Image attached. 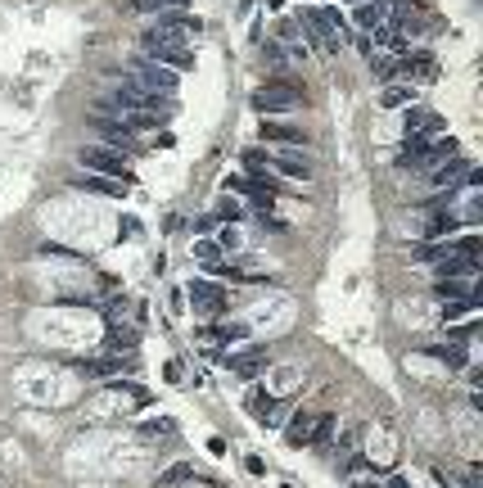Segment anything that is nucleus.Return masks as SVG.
I'll use <instances>...</instances> for the list:
<instances>
[{
	"label": "nucleus",
	"instance_id": "c9c22d12",
	"mask_svg": "<svg viewBox=\"0 0 483 488\" xmlns=\"http://www.w3.org/2000/svg\"><path fill=\"white\" fill-rule=\"evenodd\" d=\"M145 434H172V421H167V416H158V421L145 425Z\"/></svg>",
	"mask_w": 483,
	"mask_h": 488
},
{
	"label": "nucleus",
	"instance_id": "6e6552de",
	"mask_svg": "<svg viewBox=\"0 0 483 488\" xmlns=\"http://www.w3.org/2000/svg\"><path fill=\"white\" fill-rule=\"evenodd\" d=\"M398 72L406 82H433L438 77V68H433V55H398Z\"/></svg>",
	"mask_w": 483,
	"mask_h": 488
},
{
	"label": "nucleus",
	"instance_id": "f257e3e1",
	"mask_svg": "<svg viewBox=\"0 0 483 488\" xmlns=\"http://www.w3.org/2000/svg\"><path fill=\"white\" fill-rule=\"evenodd\" d=\"M199 28H204L199 18L177 14V9H163V14H158V23H154V28L140 36V45H145V55H150V50H158V45H181L185 36H190V32H199Z\"/></svg>",
	"mask_w": 483,
	"mask_h": 488
},
{
	"label": "nucleus",
	"instance_id": "e433bc0d",
	"mask_svg": "<svg viewBox=\"0 0 483 488\" xmlns=\"http://www.w3.org/2000/svg\"><path fill=\"white\" fill-rule=\"evenodd\" d=\"M280 28V41H294V36H299V28H294V23H276Z\"/></svg>",
	"mask_w": 483,
	"mask_h": 488
},
{
	"label": "nucleus",
	"instance_id": "39448f33",
	"mask_svg": "<svg viewBox=\"0 0 483 488\" xmlns=\"http://www.w3.org/2000/svg\"><path fill=\"white\" fill-rule=\"evenodd\" d=\"M190 303L199 316H221L226 312V289L217 280H190Z\"/></svg>",
	"mask_w": 483,
	"mask_h": 488
},
{
	"label": "nucleus",
	"instance_id": "a878e982",
	"mask_svg": "<svg viewBox=\"0 0 483 488\" xmlns=\"http://www.w3.org/2000/svg\"><path fill=\"white\" fill-rule=\"evenodd\" d=\"M177 5H185V0H131L135 14H163V9H177Z\"/></svg>",
	"mask_w": 483,
	"mask_h": 488
},
{
	"label": "nucleus",
	"instance_id": "412c9836",
	"mask_svg": "<svg viewBox=\"0 0 483 488\" xmlns=\"http://www.w3.org/2000/svg\"><path fill=\"white\" fill-rule=\"evenodd\" d=\"M100 131H104V145H109V150H122V145H131V136H135L127 122H100Z\"/></svg>",
	"mask_w": 483,
	"mask_h": 488
},
{
	"label": "nucleus",
	"instance_id": "9d476101",
	"mask_svg": "<svg viewBox=\"0 0 483 488\" xmlns=\"http://www.w3.org/2000/svg\"><path fill=\"white\" fill-rule=\"evenodd\" d=\"M479 272V258H465V253H443V258H438V267H433V276H474Z\"/></svg>",
	"mask_w": 483,
	"mask_h": 488
},
{
	"label": "nucleus",
	"instance_id": "ddd939ff",
	"mask_svg": "<svg viewBox=\"0 0 483 488\" xmlns=\"http://www.w3.org/2000/svg\"><path fill=\"white\" fill-rule=\"evenodd\" d=\"M77 190H91V194H109V199H122L127 194V181H113V177H72Z\"/></svg>",
	"mask_w": 483,
	"mask_h": 488
},
{
	"label": "nucleus",
	"instance_id": "b1692460",
	"mask_svg": "<svg viewBox=\"0 0 483 488\" xmlns=\"http://www.w3.org/2000/svg\"><path fill=\"white\" fill-rule=\"evenodd\" d=\"M456 226H461V222H456V213H433L425 231H429V235H433V240H438V235H452V231H456Z\"/></svg>",
	"mask_w": 483,
	"mask_h": 488
},
{
	"label": "nucleus",
	"instance_id": "72a5a7b5",
	"mask_svg": "<svg viewBox=\"0 0 483 488\" xmlns=\"http://www.w3.org/2000/svg\"><path fill=\"white\" fill-rule=\"evenodd\" d=\"M262 163H271L267 150H244V167H262Z\"/></svg>",
	"mask_w": 483,
	"mask_h": 488
},
{
	"label": "nucleus",
	"instance_id": "2eb2a0df",
	"mask_svg": "<svg viewBox=\"0 0 483 488\" xmlns=\"http://www.w3.org/2000/svg\"><path fill=\"white\" fill-rule=\"evenodd\" d=\"M411 100H416V87H411V82H384L379 109H406Z\"/></svg>",
	"mask_w": 483,
	"mask_h": 488
},
{
	"label": "nucleus",
	"instance_id": "f8f14e48",
	"mask_svg": "<svg viewBox=\"0 0 483 488\" xmlns=\"http://www.w3.org/2000/svg\"><path fill=\"white\" fill-rule=\"evenodd\" d=\"M425 353H429L433 362H443L448 371H461V366H470V353H465V344H456V339H452V344H429Z\"/></svg>",
	"mask_w": 483,
	"mask_h": 488
},
{
	"label": "nucleus",
	"instance_id": "20e7f679",
	"mask_svg": "<svg viewBox=\"0 0 483 488\" xmlns=\"http://www.w3.org/2000/svg\"><path fill=\"white\" fill-rule=\"evenodd\" d=\"M131 82H140V87L154 91V95H172V91H177V72L163 68V64H154L150 55L135 59V77H131Z\"/></svg>",
	"mask_w": 483,
	"mask_h": 488
},
{
	"label": "nucleus",
	"instance_id": "f704fd0d",
	"mask_svg": "<svg viewBox=\"0 0 483 488\" xmlns=\"http://www.w3.org/2000/svg\"><path fill=\"white\" fill-rule=\"evenodd\" d=\"M479 213H483V199H479V194H474V199H470V204H465V222H470V226H474V222H479Z\"/></svg>",
	"mask_w": 483,
	"mask_h": 488
},
{
	"label": "nucleus",
	"instance_id": "aec40b11",
	"mask_svg": "<svg viewBox=\"0 0 483 488\" xmlns=\"http://www.w3.org/2000/svg\"><path fill=\"white\" fill-rule=\"evenodd\" d=\"M465 280L470 276H443V280H433V294H438V299H465L470 294Z\"/></svg>",
	"mask_w": 483,
	"mask_h": 488
},
{
	"label": "nucleus",
	"instance_id": "2f4dec72",
	"mask_svg": "<svg viewBox=\"0 0 483 488\" xmlns=\"http://www.w3.org/2000/svg\"><path fill=\"white\" fill-rule=\"evenodd\" d=\"M181 479H190V466H172L163 479H158V488H172V484H181Z\"/></svg>",
	"mask_w": 483,
	"mask_h": 488
},
{
	"label": "nucleus",
	"instance_id": "58836bf2",
	"mask_svg": "<svg viewBox=\"0 0 483 488\" xmlns=\"http://www.w3.org/2000/svg\"><path fill=\"white\" fill-rule=\"evenodd\" d=\"M352 488H375V484H352Z\"/></svg>",
	"mask_w": 483,
	"mask_h": 488
},
{
	"label": "nucleus",
	"instance_id": "c756f323",
	"mask_svg": "<svg viewBox=\"0 0 483 488\" xmlns=\"http://www.w3.org/2000/svg\"><path fill=\"white\" fill-rule=\"evenodd\" d=\"M217 217H226V222H240L244 209H240V204H235L231 194H226V199H217Z\"/></svg>",
	"mask_w": 483,
	"mask_h": 488
},
{
	"label": "nucleus",
	"instance_id": "393cba45",
	"mask_svg": "<svg viewBox=\"0 0 483 488\" xmlns=\"http://www.w3.org/2000/svg\"><path fill=\"white\" fill-rule=\"evenodd\" d=\"M122 366V357L118 353H109V357H91V362H82V371H91V375H113Z\"/></svg>",
	"mask_w": 483,
	"mask_h": 488
},
{
	"label": "nucleus",
	"instance_id": "dca6fc26",
	"mask_svg": "<svg viewBox=\"0 0 483 488\" xmlns=\"http://www.w3.org/2000/svg\"><path fill=\"white\" fill-rule=\"evenodd\" d=\"M262 140H276V145H307V131L289 127V122H262Z\"/></svg>",
	"mask_w": 483,
	"mask_h": 488
},
{
	"label": "nucleus",
	"instance_id": "4468645a",
	"mask_svg": "<svg viewBox=\"0 0 483 488\" xmlns=\"http://www.w3.org/2000/svg\"><path fill=\"white\" fill-rule=\"evenodd\" d=\"M443 127V118L438 113H429V109H406V136H433V131Z\"/></svg>",
	"mask_w": 483,
	"mask_h": 488
},
{
	"label": "nucleus",
	"instance_id": "a211bd4d",
	"mask_svg": "<svg viewBox=\"0 0 483 488\" xmlns=\"http://www.w3.org/2000/svg\"><path fill=\"white\" fill-rule=\"evenodd\" d=\"M312 430H316V421L299 411V416L289 421V434H284V438H289V448H303V443H312Z\"/></svg>",
	"mask_w": 483,
	"mask_h": 488
},
{
	"label": "nucleus",
	"instance_id": "4c0bfd02",
	"mask_svg": "<svg viewBox=\"0 0 483 488\" xmlns=\"http://www.w3.org/2000/svg\"><path fill=\"white\" fill-rule=\"evenodd\" d=\"M389 488H411V484H406V479H393V484H389Z\"/></svg>",
	"mask_w": 483,
	"mask_h": 488
},
{
	"label": "nucleus",
	"instance_id": "c85d7f7f",
	"mask_svg": "<svg viewBox=\"0 0 483 488\" xmlns=\"http://www.w3.org/2000/svg\"><path fill=\"white\" fill-rule=\"evenodd\" d=\"M330 434H334V416H316V430H312V443H316V448H326V443H330Z\"/></svg>",
	"mask_w": 483,
	"mask_h": 488
},
{
	"label": "nucleus",
	"instance_id": "ea45409f",
	"mask_svg": "<svg viewBox=\"0 0 483 488\" xmlns=\"http://www.w3.org/2000/svg\"><path fill=\"white\" fill-rule=\"evenodd\" d=\"M411 5H420V0H411Z\"/></svg>",
	"mask_w": 483,
	"mask_h": 488
},
{
	"label": "nucleus",
	"instance_id": "4be33fe9",
	"mask_svg": "<svg viewBox=\"0 0 483 488\" xmlns=\"http://www.w3.org/2000/svg\"><path fill=\"white\" fill-rule=\"evenodd\" d=\"M249 411H253V416L267 425L271 416H276V398H271L267 389H253V394H249Z\"/></svg>",
	"mask_w": 483,
	"mask_h": 488
},
{
	"label": "nucleus",
	"instance_id": "7c9ffc66",
	"mask_svg": "<svg viewBox=\"0 0 483 488\" xmlns=\"http://www.w3.org/2000/svg\"><path fill=\"white\" fill-rule=\"evenodd\" d=\"M249 331H244V326H217L213 331V339H221V344H235V339H244Z\"/></svg>",
	"mask_w": 483,
	"mask_h": 488
},
{
	"label": "nucleus",
	"instance_id": "cd10ccee",
	"mask_svg": "<svg viewBox=\"0 0 483 488\" xmlns=\"http://www.w3.org/2000/svg\"><path fill=\"white\" fill-rule=\"evenodd\" d=\"M443 253H448V244H420V249H411L416 262H438Z\"/></svg>",
	"mask_w": 483,
	"mask_h": 488
},
{
	"label": "nucleus",
	"instance_id": "9b49d317",
	"mask_svg": "<svg viewBox=\"0 0 483 488\" xmlns=\"http://www.w3.org/2000/svg\"><path fill=\"white\" fill-rule=\"evenodd\" d=\"M384 23H389V5L384 0H362L357 5V28L362 32H379Z\"/></svg>",
	"mask_w": 483,
	"mask_h": 488
},
{
	"label": "nucleus",
	"instance_id": "1a4fd4ad",
	"mask_svg": "<svg viewBox=\"0 0 483 488\" xmlns=\"http://www.w3.org/2000/svg\"><path fill=\"white\" fill-rule=\"evenodd\" d=\"M150 59L163 64V68H172V72H190L194 68V55L185 50V45H158V50H150Z\"/></svg>",
	"mask_w": 483,
	"mask_h": 488
},
{
	"label": "nucleus",
	"instance_id": "5701e85b",
	"mask_svg": "<svg viewBox=\"0 0 483 488\" xmlns=\"http://www.w3.org/2000/svg\"><path fill=\"white\" fill-rule=\"evenodd\" d=\"M370 68H375L379 82H393L398 77V55H370Z\"/></svg>",
	"mask_w": 483,
	"mask_h": 488
},
{
	"label": "nucleus",
	"instance_id": "f03ea898",
	"mask_svg": "<svg viewBox=\"0 0 483 488\" xmlns=\"http://www.w3.org/2000/svg\"><path fill=\"white\" fill-rule=\"evenodd\" d=\"M303 104V87L299 82H267V87H257L253 91V109L262 118H271V113H294V109Z\"/></svg>",
	"mask_w": 483,
	"mask_h": 488
},
{
	"label": "nucleus",
	"instance_id": "bb28decb",
	"mask_svg": "<svg viewBox=\"0 0 483 488\" xmlns=\"http://www.w3.org/2000/svg\"><path fill=\"white\" fill-rule=\"evenodd\" d=\"M190 253H194V258H199V262H217L221 244H217V240H194V244H190Z\"/></svg>",
	"mask_w": 483,
	"mask_h": 488
},
{
	"label": "nucleus",
	"instance_id": "f3484780",
	"mask_svg": "<svg viewBox=\"0 0 483 488\" xmlns=\"http://www.w3.org/2000/svg\"><path fill=\"white\" fill-rule=\"evenodd\" d=\"M271 163H276L284 177H294V181L312 177V158H307V154H271Z\"/></svg>",
	"mask_w": 483,
	"mask_h": 488
},
{
	"label": "nucleus",
	"instance_id": "473e14b6",
	"mask_svg": "<svg viewBox=\"0 0 483 488\" xmlns=\"http://www.w3.org/2000/svg\"><path fill=\"white\" fill-rule=\"evenodd\" d=\"M262 59H267V64H284V50H280V41H262Z\"/></svg>",
	"mask_w": 483,
	"mask_h": 488
},
{
	"label": "nucleus",
	"instance_id": "6ab92c4d",
	"mask_svg": "<svg viewBox=\"0 0 483 488\" xmlns=\"http://www.w3.org/2000/svg\"><path fill=\"white\" fill-rule=\"evenodd\" d=\"M135 344H140V335H135V331H122L118 321L109 326V353H118V357H122V353H131Z\"/></svg>",
	"mask_w": 483,
	"mask_h": 488
},
{
	"label": "nucleus",
	"instance_id": "7ed1b4c3",
	"mask_svg": "<svg viewBox=\"0 0 483 488\" xmlns=\"http://www.w3.org/2000/svg\"><path fill=\"white\" fill-rule=\"evenodd\" d=\"M77 163L86 167V172H95V177L127 181V158H122V150H109V145H82Z\"/></svg>",
	"mask_w": 483,
	"mask_h": 488
},
{
	"label": "nucleus",
	"instance_id": "0eeeda50",
	"mask_svg": "<svg viewBox=\"0 0 483 488\" xmlns=\"http://www.w3.org/2000/svg\"><path fill=\"white\" fill-rule=\"evenodd\" d=\"M429 177H433V186H465V177H470V158L461 154H452V158H443L438 167H429Z\"/></svg>",
	"mask_w": 483,
	"mask_h": 488
},
{
	"label": "nucleus",
	"instance_id": "423d86ee",
	"mask_svg": "<svg viewBox=\"0 0 483 488\" xmlns=\"http://www.w3.org/2000/svg\"><path fill=\"white\" fill-rule=\"evenodd\" d=\"M221 366H231L235 375H244V380H253L257 371L267 366V348H244V353H221Z\"/></svg>",
	"mask_w": 483,
	"mask_h": 488
}]
</instances>
